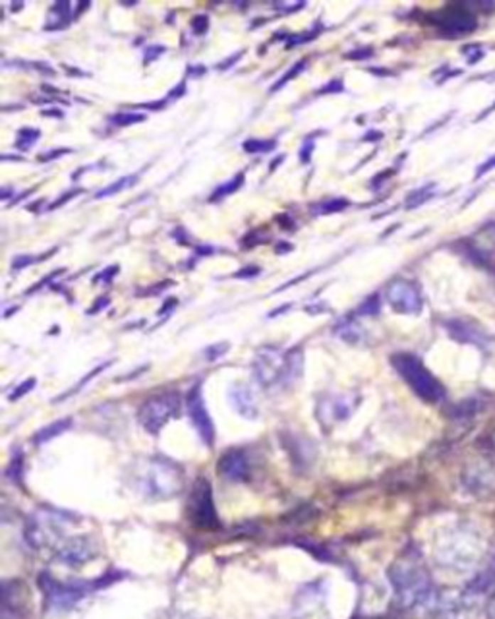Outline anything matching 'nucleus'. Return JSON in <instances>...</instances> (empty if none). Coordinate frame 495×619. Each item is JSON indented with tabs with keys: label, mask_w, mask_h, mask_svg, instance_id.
I'll list each match as a JSON object with an SVG mask.
<instances>
[{
	"label": "nucleus",
	"mask_w": 495,
	"mask_h": 619,
	"mask_svg": "<svg viewBox=\"0 0 495 619\" xmlns=\"http://www.w3.org/2000/svg\"><path fill=\"white\" fill-rule=\"evenodd\" d=\"M304 354L300 349L282 352L275 346H265L254 360V378L262 387H289L300 379Z\"/></svg>",
	"instance_id": "obj_1"
},
{
	"label": "nucleus",
	"mask_w": 495,
	"mask_h": 619,
	"mask_svg": "<svg viewBox=\"0 0 495 619\" xmlns=\"http://www.w3.org/2000/svg\"><path fill=\"white\" fill-rule=\"evenodd\" d=\"M389 577H391L397 598L406 608L426 605L432 600L433 591L432 585H430V578L414 564H406V561L395 564L389 569Z\"/></svg>",
	"instance_id": "obj_2"
},
{
	"label": "nucleus",
	"mask_w": 495,
	"mask_h": 619,
	"mask_svg": "<svg viewBox=\"0 0 495 619\" xmlns=\"http://www.w3.org/2000/svg\"><path fill=\"white\" fill-rule=\"evenodd\" d=\"M395 370L399 371V376L405 379L406 383L410 386L420 399L427 401V403H437L445 397V389L437 379L433 378L426 366L422 364V360L416 358L414 354H395L391 358Z\"/></svg>",
	"instance_id": "obj_3"
},
{
	"label": "nucleus",
	"mask_w": 495,
	"mask_h": 619,
	"mask_svg": "<svg viewBox=\"0 0 495 619\" xmlns=\"http://www.w3.org/2000/svg\"><path fill=\"white\" fill-rule=\"evenodd\" d=\"M142 488L145 494L157 497V499L174 497L182 490V472L172 462L155 459L145 468Z\"/></svg>",
	"instance_id": "obj_4"
},
{
	"label": "nucleus",
	"mask_w": 495,
	"mask_h": 619,
	"mask_svg": "<svg viewBox=\"0 0 495 619\" xmlns=\"http://www.w3.org/2000/svg\"><path fill=\"white\" fill-rule=\"evenodd\" d=\"M180 411V397L176 393H161L157 397L147 399L139 406V424L149 433H159L166 422L174 418Z\"/></svg>",
	"instance_id": "obj_5"
},
{
	"label": "nucleus",
	"mask_w": 495,
	"mask_h": 619,
	"mask_svg": "<svg viewBox=\"0 0 495 619\" xmlns=\"http://www.w3.org/2000/svg\"><path fill=\"white\" fill-rule=\"evenodd\" d=\"M39 585H41L45 600H47V604L50 608L66 610L70 605L76 604L78 600H82L91 588L99 586V583H91V585H85V583H60V581H56L50 575H41Z\"/></svg>",
	"instance_id": "obj_6"
},
{
	"label": "nucleus",
	"mask_w": 495,
	"mask_h": 619,
	"mask_svg": "<svg viewBox=\"0 0 495 619\" xmlns=\"http://www.w3.org/2000/svg\"><path fill=\"white\" fill-rule=\"evenodd\" d=\"M188 515L196 527L200 529H217L219 527V517L215 511L213 492L207 480H198L190 494V503H188Z\"/></svg>",
	"instance_id": "obj_7"
},
{
	"label": "nucleus",
	"mask_w": 495,
	"mask_h": 619,
	"mask_svg": "<svg viewBox=\"0 0 495 619\" xmlns=\"http://www.w3.org/2000/svg\"><path fill=\"white\" fill-rule=\"evenodd\" d=\"M186 408H188V416L192 420L193 428L200 433L201 441L211 448L215 440V426L213 420H211V416L207 413L206 401H203L200 386H193L190 389V393L186 395Z\"/></svg>",
	"instance_id": "obj_8"
},
{
	"label": "nucleus",
	"mask_w": 495,
	"mask_h": 619,
	"mask_svg": "<svg viewBox=\"0 0 495 619\" xmlns=\"http://www.w3.org/2000/svg\"><path fill=\"white\" fill-rule=\"evenodd\" d=\"M387 302L399 314H420L422 312V295L416 285L406 279H397L387 287Z\"/></svg>",
	"instance_id": "obj_9"
},
{
	"label": "nucleus",
	"mask_w": 495,
	"mask_h": 619,
	"mask_svg": "<svg viewBox=\"0 0 495 619\" xmlns=\"http://www.w3.org/2000/svg\"><path fill=\"white\" fill-rule=\"evenodd\" d=\"M433 21L437 23V28L449 37H459V35H467L470 31H474L476 18L474 14H470L468 10L462 6H449L445 10H441L440 14L433 18Z\"/></svg>",
	"instance_id": "obj_10"
},
{
	"label": "nucleus",
	"mask_w": 495,
	"mask_h": 619,
	"mask_svg": "<svg viewBox=\"0 0 495 619\" xmlns=\"http://www.w3.org/2000/svg\"><path fill=\"white\" fill-rule=\"evenodd\" d=\"M220 476H225L227 480L242 482L246 480L250 475V462L244 451L240 449H230L227 453L220 455L219 462H217Z\"/></svg>",
	"instance_id": "obj_11"
},
{
	"label": "nucleus",
	"mask_w": 495,
	"mask_h": 619,
	"mask_svg": "<svg viewBox=\"0 0 495 619\" xmlns=\"http://www.w3.org/2000/svg\"><path fill=\"white\" fill-rule=\"evenodd\" d=\"M56 557H58V561L66 564L68 567H78L93 557V544L87 538H74L62 546Z\"/></svg>",
	"instance_id": "obj_12"
},
{
	"label": "nucleus",
	"mask_w": 495,
	"mask_h": 619,
	"mask_svg": "<svg viewBox=\"0 0 495 619\" xmlns=\"http://www.w3.org/2000/svg\"><path fill=\"white\" fill-rule=\"evenodd\" d=\"M230 403H233L234 411L244 416V418L254 420L257 416V403H255V397L252 389L242 383H236V386L230 389Z\"/></svg>",
	"instance_id": "obj_13"
},
{
	"label": "nucleus",
	"mask_w": 495,
	"mask_h": 619,
	"mask_svg": "<svg viewBox=\"0 0 495 619\" xmlns=\"http://www.w3.org/2000/svg\"><path fill=\"white\" fill-rule=\"evenodd\" d=\"M335 333L341 339H344L346 343H358V341L364 339V331L358 325V322L352 319V316H346L344 319H341L337 327H335Z\"/></svg>",
	"instance_id": "obj_14"
},
{
	"label": "nucleus",
	"mask_w": 495,
	"mask_h": 619,
	"mask_svg": "<svg viewBox=\"0 0 495 619\" xmlns=\"http://www.w3.org/2000/svg\"><path fill=\"white\" fill-rule=\"evenodd\" d=\"M70 426H72V418L56 420V422H53V424L41 428V430L33 435L35 445H41V443H47V441L55 440L56 435H60L62 432H66Z\"/></svg>",
	"instance_id": "obj_15"
},
{
	"label": "nucleus",
	"mask_w": 495,
	"mask_h": 619,
	"mask_svg": "<svg viewBox=\"0 0 495 619\" xmlns=\"http://www.w3.org/2000/svg\"><path fill=\"white\" fill-rule=\"evenodd\" d=\"M68 10H70L68 2H56L55 6L50 8V12H48L45 28L50 29V31H53V29L64 28L66 21H68Z\"/></svg>",
	"instance_id": "obj_16"
},
{
	"label": "nucleus",
	"mask_w": 495,
	"mask_h": 619,
	"mask_svg": "<svg viewBox=\"0 0 495 619\" xmlns=\"http://www.w3.org/2000/svg\"><path fill=\"white\" fill-rule=\"evenodd\" d=\"M136 180H138V174H128V176H124V179L117 180V182H112V184L103 188V190H99V192L95 194V198L99 200V198L115 196V194L122 192V190H126V188H130V186L136 184Z\"/></svg>",
	"instance_id": "obj_17"
},
{
	"label": "nucleus",
	"mask_w": 495,
	"mask_h": 619,
	"mask_svg": "<svg viewBox=\"0 0 495 619\" xmlns=\"http://www.w3.org/2000/svg\"><path fill=\"white\" fill-rule=\"evenodd\" d=\"M242 147L247 153H267L275 149V142L273 139H246Z\"/></svg>",
	"instance_id": "obj_18"
},
{
	"label": "nucleus",
	"mask_w": 495,
	"mask_h": 619,
	"mask_svg": "<svg viewBox=\"0 0 495 619\" xmlns=\"http://www.w3.org/2000/svg\"><path fill=\"white\" fill-rule=\"evenodd\" d=\"M242 184H244V174H242V172H238V174H236L233 180H228L227 184L219 186V188L215 190V194L211 196V201L220 200L223 196H228L230 192H236V190H238Z\"/></svg>",
	"instance_id": "obj_19"
},
{
	"label": "nucleus",
	"mask_w": 495,
	"mask_h": 619,
	"mask_svg": "<svg viewBox=\"0 0 495 619\" xmlns=\"http://www.w3.org/2000/svg\"><path fill=\"white\" fill-rule=\"evenodd\" d=\"M344 207H348V200H344V198H335V200H327L324 201V203H319V206L316 207V213L319 215L337 213V211H343Z\"/></svg>",
	"instance_id": "obj_20"
},
{
	"label": "nucleus",
	"mask_w": 495,
	"mask_h": 619,
	"mask_svg": "<svg viewBox=\"0 0 495 619\" xmlns=\"http://www.w3.org/2000/svg\"><path fill=\"white\" fill-rule=\"evenodd\" d=\"M358 316H378L379 314V296L373 295L370 298H366L364 302L360 304L356 310Z\"/></svg>",
	"instance_id": "obj_21"
},
{
	"label": "nucleus",
	"mask_w": 495,
	"mask_h": 619,
	"mask_svg": "<svg viewBox=\"0 0 495 619\" xmlns=\"http://www.w3.org/2000/svg\"><path fill=\"white\" fill-rule=\"evenodd\" d=\"M306 68V60H300V62H296L294 66H292V68L289 70V72H287V74H284V76L281 78V80H279V82L275 83V85H273V88H271V93H275L277 90H281L282 85H284V83H289L290 80H292V78H296L298 76V74H300V72H302V70Z\"/></svg>",
	"instance_id": "obj_22"
},
{
	"label": "nucleus",
	"mask_w": 495,
	"mask_h": 619,
	"mask_svg": "<svg viewBox=\"0 0 495 619\" xmlns=\"http://www.w3.org/2000/svg\"><path fill=\"white\" fill-rule=\"evenodd\" d=\"M144 118V115H138V112H118L110 118V122L117 124V126H130V124L142 122Z\"/></svg>",
	"instance_id": "obj_23"
},
{
	"label": "nucleus",
	"mask_w": 495,
	"mask_h": 619,
	"mask_svg": "<svg viewBox=\"0 0 495 619\" xmlns=\"http://www.w3.org/2000/svg\"><path fill=\"white\" fill-rule=\"evenodd\" d=\"M433 192V184H427V186H422L420 190H416V192H412L410 196H408V207H414V206H420V203H424V201L432 196Z\"/></svg>",
	"instance_id": "obj_24"
},
{
	"label": "nucleus",
	"mask_w": 495,
	"mask_h": 619,
	"mask_svg": "<svg viewBox=\"0 0 495 619\" xmlns=\"http://www.w3.org/2000/svg\"><path fill=\"white\" fill-rule=\"evenodd\" d=\"M37 138H39V130L23 128V130H20V134H18V147H20V149H28V147H31V145L37 142Z\"/></svg>",
	"instance_id": "obj_25"
},
{
	"label": "nucleus",
	"mask_w": 495,
	"mask_h": 619,
	"mask_svg": "<svg viewBox=\"0 0 495 619\" xmlns=\"http://www.w3.org/2000/svg\"><path fill=\"white\" fill-rule=\"evenodd\" d=\"M227 351H228V343L211 344V346H207L206 349V358L207 360H217V358L223 356Z\"/></svg>",
	"instance_id": "obj_26"
},
{
	"label": "nucleus",
	"mask_w": 495,
	"mask_h": 619,
	"mask_svg": "<svg viewBox=\"0 0 495 619\" xmlns=\"http://www.w3.org/2000/svg\"><path fill=\"white\" fill-rule=\"evenodd\" d=\"M33 387H35V378L26 379V381H23V383H21V386L18 387V389H14V391H12V395H10V401L20 399V397H23V395H26V393L31 391V389H33Z\"/></svg>",
	"instance_id": "obj_27"
},
{
	"label": "nucleus",
	"mask_w": 495,
	"mask_h": 619,
	"mask_svg": "<svg viewBox=\"0 0 495 619\" xmlns=\"http://www.w3.org/2000/svg\"><path fill=\"white\" fill-rule=\"evenodd\" d=\"M207 26H209V18L207 16H196L192 20V29L196 33H206Z\"/></svg>",
	"instance_id": "obj_28"
},
{
	"label": "nucleus",
	"mask_w": 495,
	"mask_h": 619,
	"mask_svg": "<svg viewBox=\"0 0 495 619\" xmlns=\"http://www.w3.org/2000/svg\"><path fill=\"white\" fill-rule=\"evenodd\" d=\"M343 88H344L343 80H333V82L327 83L324 90L319 91V93H333V91H335V93H341V91H343Z\"/></svg>",
	"instance_id": "obj_29"
},
{
	"label": "nucleus",
	"mask_w": 495,
	"mask_h": 619,
	"mask_svg": "<svg viewBox=\"0 0 495 619\" xmlns=\"http://www.w3.org/2000/svg\"><path fill=\"white\" fill-rule=\"evenodd\" d=\"M80 192H82V190H70L68 194H64L62 198H58V200H56L55 203L50 206V209H55V207L62 206V203H66V200H70V198H74V196H76V194H80Z\"/></svg>",
	"instance_id": "obj_30"
},
{
	"label": "nucleus",
	"mask_w": 495,
	"mask_h": 619,
	"mask_svg": "<svg viewBox=\"0 0 495 619\" xmlns=\"http://www.w3.org/2000/svg\"><path fill=\"white\" fill-rule=\"evenodd\" d=\"M257 273H260V268H244V269H240V271H238V273H236L234 277L244 279V277H254V275H257Z\"/></svg>",
	"instance_id": "obj_31"
},
{
	"label": "nucleus",
	"mask_w": 495,
	"mask_h": 619,
	"mask_svg": "<svg viewBox=\"0 0 495 619\" xmlns=\"http://www.w3.org/2000/svg\"><path fill=\"white\" fill-rule=\"evenodd\" d=\"M62 153H70V149H55V152L50 153H43L41 157H39V161H50V159L58 157V155H62Z\"/></svg>",
	"instance_id": "obj_32"
},
{
	"label": "nucleus",
	"mask_w": 495,
	"mask_h": 619,
	"mask_svg": "<svg viewBox=\"0 0 495 619\" xmlns=\"http://www.w3.org/2000/svg\"><path fill=\"white\" fill-rule=\"evenodd\" d=\"M35 258H29V255H23V258H16L14 268H26L28 263H33Z\"/></svg>",
	"instance_id": "obj_33"
},
{
	"label": "nucleus",
	"mask_w": 495,
	"mask_h": 619,
	"mask_svg": "<svg viewBox=\"0 0 495 619\" xmlns=\"http://www.w3.org/2000/svg\"><path fill=\"white\" fill-rule=\"evenodd\" d=\"M494 166H495V157L489 159V161H486V163H484V165H481L480 169H478V174H476V176H481V174H486V172H488L489 169H494Z\"/></svg>",
	"instance_id": "obj_34"
},
{
	"label": "nucleus",
	"mask_w": 495,
	"mask_h": 619,
	"mask_svg": "<svg viewBox=\"0 0 495 619\" xmlns=\"http://www.w3.org/2000/svg\"><path fill=\"white\" fill-rule=\"evenodd\" d=\"M371 55V48H366V51H352V53H348V58H366V56Z\"/></svg>",
	"instance_id": "obj_35"
},
{
	"label": "nucleus",
	"mask_w": 495,
	"mask_h": 619,
	"mask_svg": "<svg viewBox=\"0 0 495 619\" xmlns=\"http://www.w3.org/2000/svg\"><path fill=\"white\" fill-rule=\"evenodd\" d=\"M117 271H118L117 265H115V268L110 269V271H109V269H107V271H105V273H101V275H97L95 281H99V279H101V281H110V277L115 275V273H117Z\"/></svg>",
	"instance_id": "obj_36"
},
{
	"label": "nucleus",
	"mask_w": 495,
	"mask_h": 619,
	"mask_svg": "<svg viewBox=\"0 0 495 619\" xmlns=\"http://www.w3.org/2000/svg\"><path fill=\"white\" fill-rule=\"evenodd\" d=\"M161 53H163V47L147 48V53H145V62H149L151 60V56H157V55H161Z\"/></svg>",
	"instance_id": "obj_37"
},
{
	"label": "nucleus",
	"mask_w": 495,
	"mask_h": 619,
	"mask_svg": "<svg viewBox=\"0 0 495 619\" xmlns=\"http://www.w3.org/2000/svg\"><path fill=\"white\" fill-rule=\"evenodd\" d=\"M488 618L495 619V592H494V596H491L488 602Z\"/></svg>",
	"instance_id": "obj_38"
},
{
	"label": "nucleus",
	"mask_w": 495,
	"mask_h": 619,
	"mask_svg": "<svg viewBox=\"0 0 495 619\" xmlns=\"http://www.w3.org/2000/svg\"><path fill=\"white\" fill-rule=\"evenodd\" d=\"M240 56H242V53H238V55L234 56L233 60H236V58H240ZM228 64H233V62H230V60H227V62H225V64H220V68H227Z\"/></svg>",
	"instance_id": "obj_39"
},
{
	"label": "nucleus",
	"mask_w": 495,
	"mask_h": 619,
	"mask_svg": "<svg viewBox=\"0 0 495 619\" xmlns=\"http://www.w3.org/2000/svg\"><path fill=\"white\" fill-rule=\"evenodd\" d=\"M290 246L289 244H281V248H277V252H289Z\"/></svg>",
	"instance_id": "obj_40"
}]
</instances>
